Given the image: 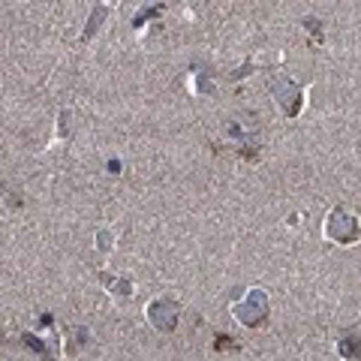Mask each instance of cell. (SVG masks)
<instances>
[{"mask_svg":"<svg viewBox=\"0 0 361 361\" xmlns=\"http://www.w3.org/2000/svg\"><path fill=\"white\" fill-rule=\"evenodd\" d=\"M325 235H329L331 241H337V244H355L361 238V226L343 205H337L331 211L329 223H325Z\"/></svg>","mask_w":361,"mask_h":361,"instance_id":"cell-1","label":"cell"},{"mask_svg":"<svg viewBox=\"0 0 361 361\" xmlns=\"http://www.w3.org/2000/svg\"><path fill=\"white\" fill-rule=\"evenodd\" d=\"M232 316L241 325H250V329H253V325H259L268 316V295H265L262 289H250L244 295V301H238L232 307Z\"/></svg>","mask_w":361,"mask_h":361,"instance_id":"cell-2","label":"cell"},{"mask_svg":"<svg viewBox=\"0 0 361 361\" xmlns=\"http://www.w3.org/2000/svg\"><path fill=\"white\" fill-rule=\"evenodd\" d=\"M271 94H274L280 99V106L286 109V115H298L301 111V103H304V90L295 85V82H289V78H274L271 82Z\"/></svg>","mask_w":361,"mask_h":361,"instance_id":"cell-3","label":"cell"},{"mask_svg":"<svg viewBox=\"0 0 361 361\" xmlns=\"http://www.w3.org/2000/svg\"><path fill=\"white\" fill-rule=\"evenodd\" d=\"M148 319H151L154 329L172 331V329H175V322H178V301H172V298L154 301L151 307H148Z\"/></svg>","mask_w":361,"mask_h":361,"instance_id":"cell-4","label":"cell"},{"mask_svg":"<svg viewBox=\"0 0 361 361\" xmlns=\"http://www.w3.org/2000/svg\"><path fill=\"white\" fill-rule=\"evenodd\" d=\"M341 355L343 358H353V361H361V355H358V334H353V341L343 337V341H341Z\"/></svg>","mask_w":361,"mask_h":361,"instance_id":"cell-5","label":"cell"},{"mask_svg":"<svg viewBox=\"0 0 361 361\" xmlns=\"http://www.w3.org/2000/svg\"><path fill=\"white\" fill-rule=\"evenodd\" d=\"M103 18H106V6H97L94 9V18H90V25L85 27V39H90V33L99 27V21H103Z\"/></svg>","mask_w":361,"mask_h":361,"instance_id":"cell-6","label":"cell"}]
</instances>
